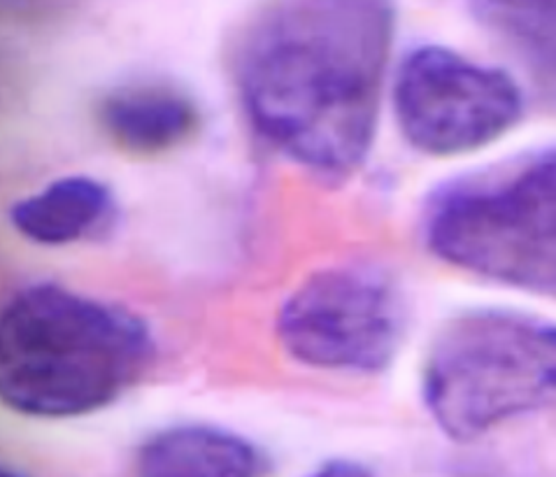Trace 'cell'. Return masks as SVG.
I'll return each instance as SVG.
<instances>
[{
    "instance_id": "6da1fadb",
    "label": "cell",
    "mask_w": 556,
    "mask_h": 477,
    "mask_svg": "<svg viewBox=\"0 0 556 477\" xmlns=\"http://www.w3.org/2000/svg\"><path fill=\"white\" fill-rule=\"evenodd\" d=\"M394 26V0H273L244 28L236 59L258 136L324 179L362 168Z\"/></svg>"
},
{
    "instance_id": "7a4b0ae2",
    "label": "cell",
    "mask_w": 556,
    "mask_h": 477,
    "mask_svg": "<svg viewBox=\"0 0 556 477\" xmlns=\"http://www.w3.org/2000/svg\"><path fill=\"white\" fill-rule=\"evenodd\" d=\"M154 352L130 310L38 283L16 291L0 317V393L28 417H81L134 387Z\"/></svg>"
},
{
    "instance_id": "3957f363",
    "label": "cell",
    "mask_w": 556,
    "mask_h": 477,
    "mask_svg": "<svg viewBox=\"0 0 556 477\" xmlns=\"http://www.w3.org/2000/svg\"><path fill=\"white\" fill-rule=\"evenodd\" d=\"M424 405L454 440L556 407V322L510 310L450 319L421 375Z\"/></svg>"
},
{
    "instance_id": "277c9868",
    "label": "cell",
    "mask_w": 556,
    "mask_h": 477,
    "mask_svg": "<svg viewBox=\"0 0 556 477\" xmlns=\"http://www.w3.org/2000/svg\"><path fill=\"white\" fill-rule=\"evenodd\" d=\"M424 240L454 268L556 293V147L435 191Z\"/></svg>"
},
{
    "instance_id": "5b68a950",
    "label": "cell",
    "mask_w": 556,
    "mask_h": 477,
    "mask_svg": "<svg viewBox=\"0 0 556 477\" xmlns=\"http://www.w3.org/2000/svg\"><path fill=\"white\" fill-rule=\"evenodd\" d=\"M405 326L401 291L372 263H340L309 275L277 315V338L299 364L372 375L394 361Z\"/></svg>"
},
{
    "instance_id": "8992f818",
    "label": "cell",
    "mask_w": 556,
    "mask_h": 477,
    "mask_svg": "<svg viewBox=\"0 0 556 477\" xmlns=\"http://www.w3.org/2000/svg\"><path fill=\"white\" fill-rule=\"evenodd\" d=\"M405 140L429 156H462L503 138L525 114L517 81L454 49L424 45L401 63L394 85Z\"/></svg>"
},
{
    "instance_id": "52a82bcc",
    "label": "cell",
    "mask_w": 556,
    "mask_h": 477,
    "mask_svg": "<svg viewBox=\"0 0 556 477\" xmlns=\"http://www.w3.org/2000/svg\"><path fill=\"white\" fill-rule=\"evenodd\" d=\"M117 217L114 193L91 175H65L24 196L10 210L14 231L45 247H63L105 234Z\"/></svg>"
},
{
    "instance_id": "ba28073f",
    "label": "cell",
    "mask_w": 556,
    "mask_h": 477,
    "mask_svg": "<svg viewBox=\"0 0 556 477\" xmlns=\"http://www.w3.org/2000/svg\"><path fill=\"white\" fill-rule=\"evenodd\" d=\"M98 122L122 150L161 154L187 142L201 117L187 93L166 85H136L108 93Z\"/></svg>"
},
{
    "instance_id": "9c48e42d",
    "label": "cell",
    "mask_w": 556,
    "mask_h": 477,
    "mask_svg": "<svg viewBox=\"0 0 556 477\" xmlns=\"http://www.w3.org/2000/svg\"><path fill=\"white\" fill-rule=\"evenodd\" d=\"M136 477H261L252 442L217 426H173L144 442Z\"/></svg>"
},
{
    "instance_id": "30bf717a",
    "label": "cell",
    "mask_w": 556,
    "mask_h": 477,
    "mask_svg": "<svg viewBox=\"0 0 556 477\" xmlns=\"http://www.w3.org/2000/svg\"><path fill=\"white\" fill-rule=\"evenodd\" d=\"M468 8L556 96V0H468Z\"/></svg>"
},
{
    "instance_id": "8fae6325",
    "label": "cell",
    "mask_w": 556,
    "mask_h": 477,
    "mask_svg": "<svg viewBox=\"0 0 556 477\" xmlns=\"http://www.w3.org/2000/svg\"><path fill=\"white\" fill-rule=\"evenodd\" d=\"M305 477H375L368 468L348 459H336V462H326Z\"/></svg>"
},
{
    "instance_id": "7c38bea8",
    "label": "cell",
    "mask_w": 556,
    "mask_h": 477,
    "mask_svg": "<svg viewBox=\"0 0 556 477\" xmlns=\"http://www.w3.org/2000/svg\"><path fill=\"white\" fill-rule=\"evenodd\" d=\"M3 477H28V475H24L22 470H12V468H5V470H3Z\"/></svg>"
}]
</instances>
